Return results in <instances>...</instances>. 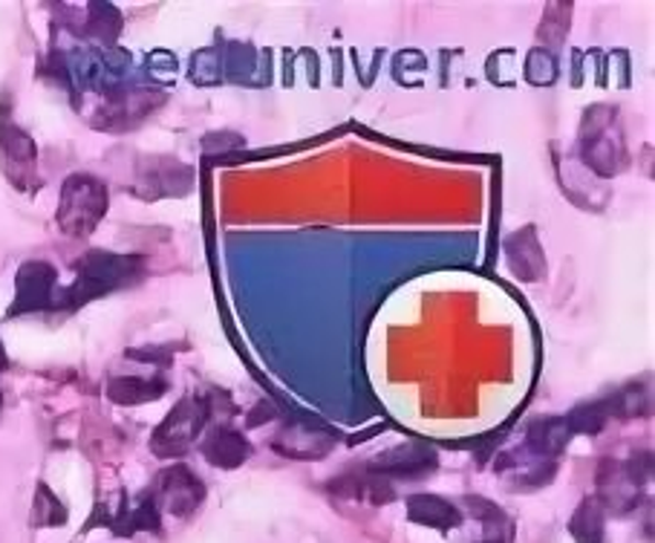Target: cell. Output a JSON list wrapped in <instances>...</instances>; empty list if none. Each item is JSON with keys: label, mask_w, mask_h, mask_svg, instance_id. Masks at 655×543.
<instances>
[{"label": "cell", "mask_w": 655, "mask_h": 543, "mask_svg": "<svg viewBox=\"0 0 655 543\" xmlns=\"http://www.w3.org/2000/svg\"><path fill=\"white\" fill-rule=\"evenodd\" d=\"M64 523H67V506L47 483H38L32 504V527H64Z\"/></svg>", "instance_id": "d6986e66"}, {"label": "cell", "mask_w": 655, "mask_h": 543, "mask_svg": "<svg viewBox=\"0 0 655 543\" xmlns=\"http://www.w3.org/2000/svg\"><path fill=\"white\" fill-rule=\"evenodd\" d=\"M168 382L162 376L142 378V376H116L108 382V396L116 405H142V401H154L165 396Z\"/></svg>", "instance_id": "5bb4252c"}, {"label": "cell", "mask_w": 655, "mask_h": 543, "mask_svg": "<svg viewBox=\"0 0 655 543\" xmlns=\"http://www.w3.org/2000/svg\"><path fill=\"white\" fill-rule=\"evenodd\" d=\"M211 419V405L208 399H200V396H185V399L177 405V408L162 419V426L154 431L150 437V449L154 454L162 460L182 457L185 451H191L203 428L208 426Z\"/></svg>", "instance_id": "3957f363"}, {"label": "cell", "mask_w": 655, "mask_h": 543, "mask_svg": "<svg viewBox=\"0 0 655 543\" xmlns=\"http://www.w3.org/2000/svg\"><path fill=\"white\" fill-rule=\"evenodd\" d=\"M329 449H332V445H329L327 437H320L315 428H286V431L274 440V451H278V454L295 460H318L324 457Z\"/></svg>", "instance_id": "4fadbf2b"}, {"label": "cell", "mask_w": 655, "mask_h": 543, "mask_svg": "<svg viewBox=\"0 0 655 543\" xmlns=\"http://www.w3.org/2000/svg\"><path fill=\"white\" fill-rule=\"evenodd\" d=\"M437 468V451L430 445H419V442H405L396 445L393 451H384L373 463L368 465V472L384 480H419L428 477Z\"/></svg>", "instance_id": "ba28073f"}, {"label": "cell", "mask_w": 655, "mask_h": 543, "mask_svg": "<svg viewBox=\"0 0 655 543\" xmlns=\"http://www.w3.org/2000/svg\"><path fill=\"white\" fill-rule=\"evenodd\" d=\"M407 518L421 527H433L439 532H451V529L462 527L460 506H453L451 500L439 495H410L407 497Z\"/></svg>", "instance_id": "30bf717a"}, {"label": "cell", "mask_w": 655, "mask_h": 543, "mask_svg": "<svg viewBox=\"0 0 655 543\" xmlns=\"http://www.w3.org/2000/svg\"><path fill=\"white\" fill-rule=\"evenodd\" d=\"M508 260H511V269L517 275L526 278V281H534V278L543 275V249H540L538 237H534V229L517 231L506 246Z\"/></svg>", "instance_id": "9a60e30c"}, {"label": "cell", "mask_w": 655, "mask_h": 543, "mask_svg": "<svg viewBox=\"0 0 655 543\" xmlns=\"http://www.w3.org/2000/svg\"><path fill=\"white\" fill-rule=\"evenodd\" d=\"M569 532L577 543H607V512L598 497H586L569 520Z\"/></svg>", "instance_id": "e0dca14e"}, {"label": "cell", "mask_w": 655, "mask_h": 543, "mask_svg": "<svg viewBox=\"0 0 655 543\" xmlns=\"http://www.w3.org/2000/svg\"><path fill=\"white\" fill-rule=\"evenodd\" d=\"M0 150H3L7 166L18 168V171H30L35 166V154H38L32 136L24 134L15 122H9L7 113L0 116Z\"/></svg>", "instance_id": "2e32d148"}, {"label": "cell", "mask_w": 655, "mask_h": 543, "mask_svg": "<svg viewBox=\"0 0 655 543\" xmlns=\"http://www.w3.org/2000/svg\"><path fill=\"white\" fill-rule=\"evenodd\" d=\"M55 284H58L55 267L44 263V260H30V263H24V267L18 269L15 301H12V307H9V318L55 307V298H58Z\"/></svg>", "instance_id": "8992f818"}, {"label": "cell", "mask_w": 655, "mask_h": 543, "mask_svg": "<svg viewBox=\"0 0 655 543\" xmlns=\"http://www.w3.org/2000/svg\"><path fill=\"white\" fill-rule=\"evenodd\" d=\"M162 104V95L145 87H113L108 93L102 113L95 116V125L108 131H125V127L139 125L150 111H157Z\"/></svg>", "instance_id": "52a82bcc"}, {"label": "cell", "mask_w": 655, "mask_h": 543, "mask_svg": "<svg viewBox=\"0 0 655 543\" xmlns=\"http://www.w3.org/2000/svg\"><path fill=\"white\" fill-rule=\"evenodd\" d=\"M557 76V64H554L552 53H543V49H534L529 58V79L534 84H549Z\"/></svg>", "instance_id": "ffe728a7"}, {"label": "cell", "mask_w": 655, "mask_h": 543, "mask_svg": "<svg viewBox=\"0 0 655 543\" xmlns=\"http://www.w3.org/2000/svg\"><path fill=\"white\" fill-rule=\"evenodd\" d=\"M84 12L87 35H93V38L104 41V44L116 41L118 30H122V15H118L116 7H110V3H87Z\"/></svg>", "instance_id": "ac0fdd59"}, {"label": "cell", "mask_w": 655, "mask_h": 543, "mask_svg": "<svg viewBox=\"0 0 655 543\" xmlns=\"http://www.w3.org/2000/svg\"><path fill=\"white\" fill-rule=\"evenodd\" d=\"M200 451H203V457L208 460L211 465H217V468H237V465L246 463L251 454L246 437H242L240 431H235V428L223 426L214 428V431L205 437Z\"/></svg>", "instance_id": "8fae6325"}, {"label": "cell", "mask_w": 655, "mask_h": 543, "mask_svg": "<svg viewBox=\"0 0 655 543\" xmlns=\"http://www.w3.org/2000/svg\"><path fill=\"white\" fill-rule=\"evenodd\" d=\"M150 495L159 509H168L173 518H188L205 500V483L188 465H171L159 474Z\"/></svg>", "instance_id": "5b68a950"}, {"label": "cell", "mask_w": 655, "mask_h": 543, "mask_svg": "<svg viewBox=\"0 0 655 543\" xmlns=\"http://www.w3.org/2000/svg\"><path fill=\"white\" fill-rule=\"evenodd\" d=\"M191 180V171L173 159H145L139 168V185L136 189L148 197H159V194H185L188 182Z\"/></svg>", "instance_id": "9c48e42d"}, {"label": "cell", "mask_w": 655, "mask_h": 543, "mask_svg": "<svg viewBox=\"0 0 655 543\" xmlns=\"http://www.w3.org/2000/svg\"><path fill=\"white\" fill-rule=\"evenodd\" d=\"M0 408H3V394H0Z\"/></svg>", "instance_id": "7402d4cb"}, {"label": "cell", "mask_w": 655, "mask_h": 543, "mask_svg": "<svg viewBox=\"0 0 655 543\" xmlns=\"http://www.w3.org/2000/svg\"><path fill=\"white\" fill-rule=\"evenodd\" d=\"M603 116L607 118H601V111H592L586 116L580 154H584L586 166H592L598 173H616L624 166V143H621L612 111H607Z\"/></svg>", "instance_id": "277c9868"}, {"label": "cell", "mask_w": 655, "mask_h": 543, "mask_svg": "<svg viewBox=\"0 0 655 543\" xmlns=\"http://www.w3.org/2000/svg\"><path fill=\"white\" fill-rule=\"evenodd\" d=\"M76 269H79L76 284L55 298V307L58 309L87 307L90 301L102 298L108 292L122 290V286L139 281L145 275V260L139 254H113L93 249V252H87L76 263Z\"/></svg>", "instance_id": "6da1fadb"}, {"label": "cell", "mask_w": 655, "mask_h": 543, "mask_svg": "<svg viewBox=\"0 0 655 543\" xmlns=\"http://www.w3.org/2000/svg\"><path fill=\"white\" fill-rule=\"evenodd\" d=\"M7 364H9L7 350H3V341H0V371H7Z\"/></svg>", "instance_id": "44dd1931"}, {"label": "cell", "mask_w": 655, "mask_h": 543, "mask_svg": "<svg viewBox=\"0 0 655 543\" xmlns=\"http://www.w3.org/2000/svg\"><path fill=\"white\" fill-rule=\"evenodd\" d=\"M110 205V191L102 180L90 173H72L64 182L61 200H58V226L64 235L87 237L102 223Z\"/></svg>", "instance_id": "7a4b0ae2"}, {"label": "cell", "mask_w": 655, "mask_h": 543, "mask_svg": "<svg viewBox=\"0 0 655 543\" xmlns=\"http://www.w3.org/2000/svg\"><path fill=\"white\" fill-rule=\"evenodd\" d=\"M462 506L468 509L476 523H483V535L476 543H511L515 538V523L506 518V512L494 506L485 497H462Z\"/></svg>", "instance_id": "7c38bea8"}]
</instances>
